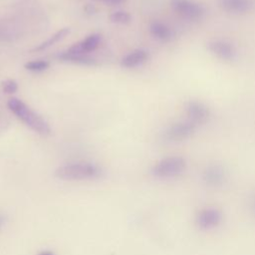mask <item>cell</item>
<instances>
[{
	"instance_id": "52a82bcc",
	"label": "cell",
	"mask_w": 255,
	"mask_h": 255,
	"mask_svg": "<svg viewBox=\"0 0 255 255\" xmlns=\"http://www.w3.org/2000/svg\"><path fill=\"white\" fill-rule=\"evenodd\" d=\"M197 126L188 121H179L170 125L164 131V137L170 141H181L193 135Z\"/></svg>"
},
{
	"instance_id": "5b68a950",
	"label": "cell",
	"mask_w": 255,
	"mask_h": 255,
	"mask_svg": "<svg viewBox=\"0 0 255 255\" xmlns=\"http://www.w3.org/2000/svg\"><path fill=\"white\" fill-rule=\"evenodd\" d=\"M185 114L187 120L195 126L205 125L210 119V109L201 101L189 100L185 104Z\"/></svg>"
},
{
	"instance_id": "6da1fadb",
	"label": "cell",
	"mask_w": 255,
	"mask_h": 255,
	"mask_svg": "<svg viewBox=\"0 0 255 255\" xmlns=\"http://www.w3.org/2000/svg\"><path fill=\"white\" fill-rule=\"evenodd\" d=\"M7 106L20 121H22L35 132L42 135H48L51 133V128L48 123L40 115L31 110L21 100L17 98H11L8 101Z\"/></svg>"
},
{
	"instance_id": "2e32d148",
	"label": "cell",
	"mask_w": 255,
	"mask_h": 255,
	"mask_svg": "<svg viewBox=\"0 0 255 255\" xmlns=\"http://www.w3.org/2000/svg\"><path fill=\"white\" fill-rule=\"evenodd\" d=\"M18 90V85L14 80H7L3 82V91L7 94H13Z\"/></svg>"
},
{
	"instance_id": "ba28073f",
	"label": "cell",
	"mask_w": 255,
	"mask_h": 255,
	"mask_svg": "<svg viewBox=\"0 0 255 255\" xmlns=\"http://www.w3.org/2000/svg\"><path fill=\"white\" fill-rule=\"evenodd\" d=\"M220 9L231 15H245L253 9L251 0H219Z\"/></svg>"
},
{
	"instance_id": "8fae6325",
	"label": "cell",
	"mask_w": 255,
	"mask_h": 255,
	"mask_svg": "<svg viewBox=\"0 0 255 255\" xmlns=\"http://www.w3.org/2000/svg\"><path fill=\"white\" fill-rule=\"evenodd\" d=\"M150 34L157 40L161 42H168L173 37V32L171 28L163 22L153 21L149 26Z\"/></svg>"
},
{
	"instance_id": "ac0fdd59",
	"label": "cell",
	"mask_w": 255,
	"mask_h": 255,
	"mask_svg": "<svg viewBox=\"0 0 255 255\" xmlns=\"http://www.w3.org/2000/svg\"><path fill=\"white\" fill-rule=\"evenodd\" d=\"M103 1H106V2H110V3H120V2H123L124 0H103Z\"/></svg>"
},
{
	"instance_id": "9a60e30c",
	"label": "cell",
	"mask_w": 255,
	"mask_h": 255,
	"mask_svg": "<svg viewBox=\"0 0 255 255\" xmlns=\"http://www.w3.org/2000/svg\"><path fill=\"white\" fill-rule=\"evenodd\" d=\"M110 20L112 22L118 23V24H127V23L130 22L131 17L129 15V13H128V12L117 11V12H114L113 14H111Z\"/></svg>"
},
{
	"instance_id": "d6986e66",
	"label": "cell",
	"mask_w": 255,
	"mask_h": 255,
	"mask_svg": "<svg viewBox=\"0 0 255 255\" xmlns=\"http://www.w3.org/2000/svg\"><path fill=\"white\" fill-rule=\"evenodd\" d=\"M3 224V217L0 215V226Z\"/></svg>"
},
{
	"instance_id": "8992f818",
	"label": "cell",
	"mask_w": 255,
	"mask_h": 255,
	"mask_svg": "<svg viewBox=\"0 0 255 255\" xmlns=\"http://www.w3.org/2000/svg\"><path fill=\"white\" fill-rule=\"evenodd\" d=\"M185 161L179 156H169L159 160L152 168V173L155 176L167 177L175 175L183 170Z\"/></svg>"
},
{
	"instance_id": "30bf717a",
	"label": "cell",
	"mask_w": 255,
	"mask_h": 255,
	"mask_svg": "<svg viewBox=\"0 0 255 255\" xmlns=\"http://www.w3.org/2000/svg\"><path fill=\"white\" fill-rule=\"evenodd\" d=\"M149 58V54L146 50L138 49L130 52L122 59L121 65L125 68H134L145 63Z\"/></svg>"
},
{
	"instance_id": "7c38bea8",
	"label": "cell",
	"mask_w": 255,
	"mask_h": 255,
	"mask_svg": "<svg viewBox=\"0 0 255 255\" xmlns=\"http://www.w3.org/2000/svg\"><path fill=\"white\" fill-rule=\"evenodd\" d=\"M58 58L62 61L72 62L76 64H82V65H93L95 64V61L88 57L86 54H78V53H69L68 51L61 53Z\"/></svg>"
},
{
	"instance_id": "5bb4252c",
	"label": "cell",
	"mask_w": 255,
	"mask_h": 255,
	"mask_svg": "<svg viewBox=\"0 0 255 255\" xmlns=\"http://www.w3.org/2000/svg\"><path fill=\"white\" fill-rule=\"evenodd\" d=\"M49 62L45 60H38V61H31L25 64V68L28 71L32 72H42L49 68Z\"/></svg>"
},
{
	"instance_id": "9c48e42d",
	"label": "cell",
	"mask_w": 255,
	"mask_h": 255,
	"mask_svg": "<svg viewBox=\"0 0 255 255\" xmlns=\"http://www.w3.org/2000/svg\"><path fill=\"white\" fill-rule=\"evenodd\" d=\"M102 40L101 35L99 34H92L88 36L83 41L74 44L72 47H70L67 51L69 53H78V54H87L89 52H92L98 48Z\"/></svg>"
},
{
	"instance_id": "7a4b0ae2",
	"label": "cell",
	"mask_w": 255,
	"mask_h": 255,
	"mask_svg": "<svg viewBox=\"0 0 255 255\" xmlns=\"http://www.w3.org/2000/svg\"><path fill=\"white\" fill-rule=\"evenodd\" d=\"M101 169L91 162H73L59 166L55 170V176L62 180H87L98 178Z\"/></svg>"
},
{
	"instance_id": "277c9868",
	"label": "cell",
	"mask_w": 255,
	"mask_h": 255,
	"mask_svg": "<svg viewBox=\"0 0 255 255\" xmlns=\"http://www.w3.org/2000/svg\"><path fill=\"white\" fill-rule=\"evenodd\" d=\"M207 51L223 62H232L237 58L235 45L224 39H212L206 43Z\"/></svg>"
},
{
	"instance_id": "e0dca14e",
	"label": "cell",
	"mask_w": 255,
	"mask_h": 255,
	"mask_svg": "<svg viewBox=\"0 0 255 255\" xmlns=\"http://www.w3.org/2000/svg\"><path fill=\"white\" fill-rule=\"evenodd\" d=\"M38 255H55V254H54V252H52V251L46 250V251H42V252H40Z\"/></svg>"
},
{
	"instance_id": "4fadbf2b",
	"label": "cell",
	"mask_w": 255,
	"mask_h": 255,
	"mask_svg": "<svg viewBox=\"0 0 255 255\" xmlns=\"http://www.w3.org/2000/svg\"><path fill=\"white\" fill-rule=\"evenodd\" d=\"M69 32H70V29H69V28H63V29H61L60 31H58L57 33H55L53 36H51L48 40H46L45 42H43V43L40 44L39 46L35 47L32 51H33V52H41V51H43V50L48 49L49 47L53 46L54 44H56V43H58L59 41H61L62 39H64V38L69 34Z\"/></svg>"
},
{
	"instance_id": "3957f363",
	"label": "cell",
	"mask_w": 255,
	"mask_h": 255,
	"mask_svg": "<svg viewBox=\"0 0 255 255\" xmlns=\"http://www.w3.org/2000/svg\"><path fill=\"white\" fill-rule=\"evenodd\" d=\"M170 6L177 15L190 21L200 20L206 13L205 7L194 0H170Z\"/></svg>"
}]
</instances>
